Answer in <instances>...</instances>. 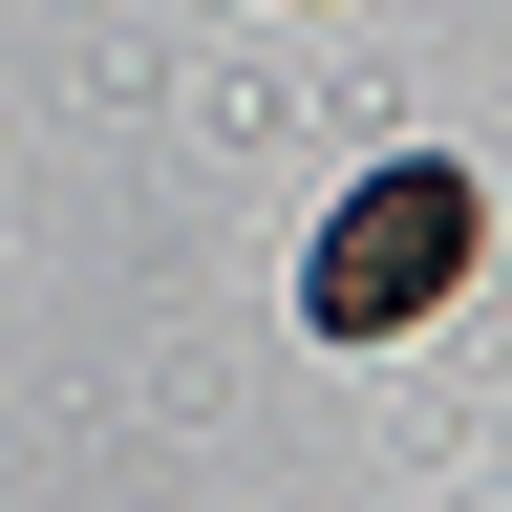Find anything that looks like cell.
I'll use <instances>...</instances> for the list:
<instances>
[{
	"label": "cell",
	"mask_w": 512,
	"mask_h": 512,
	"mask_svg": "<svg viewBox=\"0 0 512 512\" xmlns=\"http://www.w3.org/2000/svg\"><path fill=\"white\" fill-rule=\"evenodd\" d=\"M470 256H491V192L448 171V150H406V171H363L342 214H320V256H299V320H320V342H406V320L470 278Z\"/></svg>",
	"instance_id": "cell-1"
}]
</instances>
